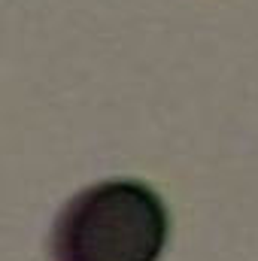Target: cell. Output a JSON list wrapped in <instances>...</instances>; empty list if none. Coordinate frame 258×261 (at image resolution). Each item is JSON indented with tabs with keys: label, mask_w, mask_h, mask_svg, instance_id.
I'll return each instance as SVG.
<instances>
[{
	"label": "cell",
	"mask_w": 258,
	"mask_h": 261,
	"mask_svg": "<svg viewBox=\"0 0 258 261\" xmlns=\"http://www.w3.org/2000/svg\"><path fill=\"white\" fill-rule=\"evenodd\" d=\"M167 210L149 186L107 179L73 197L52 228V261H158Z\"/></svg>",
	"instance_id": "1"
}]
</instances>
